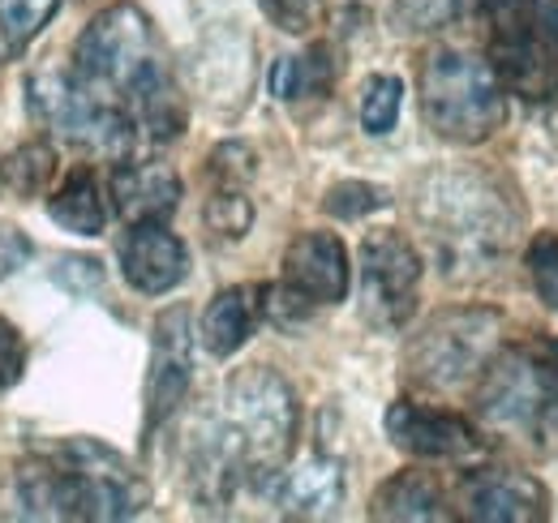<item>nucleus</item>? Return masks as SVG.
<instances>
[{"instance_id": "obj_1", "label": "nucleus", "mask_w": 558, "mask_h": 523, "mask_svg": "<svg viewBox=\"0 0 558 523\" xmlns=\"http://www.w3.org/2000/svg\"><path fill=\"white\" fill-rule=\"evenodd\" d=\"M417 223L451 279H482L511 254L524 223L520 202L489 172H429L417 185Z\"/></svg>"}, {"instance_id": "obj_2", "label": "nucleus", "mask_w": 558, "mask_h": 523, "mask_svg": "<svg viewBox=\"0 0 558 523\" xmlns=\"http://www.w3.org/2000/svg\"><path fill=\"white\" fill-rule=\"evenodd\" d=\"M31 520H134L150 502L138 472L95 438H70L17 481Z\"/></svg>"}, {"instance_id": "obj_3", "label": "nucleus", "mask_w": 558, "mask_h": 523, "mask_svg": "<svg viewBox=\"0 0 558 523\" xmlns=\"http://www.w3.org/2000/svg\"><path fill=\"white\" fill-rule=\"evenodd\" d=\"M223 442L241 459L245 481L267 485L283 472L296 442V394L267 365H250L228 378L219 412H210Z\"/></svg>"}, {"instance_id": "obj_4", "label": "nucleus", "mask_w": 558, "mask_h": 523, "mask_svg": "<svg viewBox=\"0 0 558 523\" xmlns=\"http://www.w3.org/2000/svg\"><path fill=\"white\" fill-rule=\"evenodd\" d=\"M477 421L482 429L524 442L529 451L558 438V369L550 348H498L477 378Z\"/></svg>"}, {"instance_id": "obj_5", "label": "nucleus", "mask_w": 558, "mask_h": 523, "mask_svg": "<svg viewBox=\"0 0 558 523\" xmlns=\"http://www.w3.org/2000/svg\"><path fill=\"white\" fill-rule=\"evenodd\" d=\"M421 117L425 125L460 146L486 142L507 121V90L489 61L460 52V48H438L421 61Z\"/></svg>"}, {"instance_id": "obj_6", "label": "nucleus", "mask_w": 558, "mask_h": 523, "mask_svg": "<svg viewBox=\"0 0 558 523\" xmlns=\"http://www.w3.org/2000/svg\"><path fill=\"white\" fill-rule=\"evenodd\" d=\"M498 339H502L498 309H482V305L442 309L409 343L404 369L425 391H460L482 378L489 356L498 352Z\"/></svg>"}, {"instance_id": "obj_7", "label": "nucleus", "mask_w": 558, "mask_h": 523, "mask_svg": "<svg viewBox=\"0 0 558 523\" xmlns=\"http://www.w3.org/2000/svg\"><path fill=\"white\" fill-rule=\"evenodd\" d=\"M73 73L95 86L108 99H125L142 90L150 77L163 73L159 48H155V31L146 22L138 4H112L104 9L77 39L73 48Z\"/></svg>"}, {"instance_id": "obj_8", "label": "nucleus", "mask_w": 558, "mask_h": 523, "mask_svg": "<svg viewBox=\"0 0 558 523\" xmlns=\"http://www.w3.org/2000/svg\"><path fill=\"white\" fill-rule=\"evenodd\" d=\"M31 104L39 121H48L73 146L117 155L134 137V117L117 108V99L86 86L77 73H44L31 82Z\"/></svg>"}, {"instance_id": "obj_9", "label": "nucleus", "mask_w": 558, "mask_h": 523, "mask_svg": "<svg viewBox=\"0 0 558 523\" xmlns=\"http://www.w3.org/2000/svg\"><path fill=\"white\" fill-rule=\"evenodd\" d=\"M421 254L400 232H369L361 241V309L365 323L400 330L417 309Z\"/></svg>"}, {"instance_id": "obj_10", "label": "nucleus", "mask_w": 558, "mask_h": 523, "mask_svg": "<svg viewBox=\"0 0 558 523\" xmlns=\"http://www.w3.org/2000/svg\"><path fill=\"white\" fill-rule=\"evenodd\" d=\"M194 369V330L190 309L172 305L155 318L150 330V369H146V438L185 403Z\"/></svg>"}, {"instance_id": "obj_11", "label": "nucleus", "mask_w": 558, "mask_h": 523, "mask_svg": "<svg viewBox=\"0 0 558 523\" xmlns=\"http://www.w3.org/2000/svg\"><path fill=\"white\" fill-rule=\"evenodd\" d=\"M460 507L477 523H537L550 515V494L515 467H473L460 481Z\"/></svg>"}, {"instance_id": "obj_12", "label": "nucleus", "mask_w": 558, "mask_h": 523, "mask_svg": "<svg viewBox=\"0 0 558 523\" xmlns=\"http://www.w3.org/2000/svg\"><path fill=\"white\" fill-rule=\"evenodd\" d=\"M387 438L413 459H469L486 447L464 416L425 408L413 399H400L387 408Z\"/></svg>"}, {"instance_id": "obj_13", "label": "nucleus", "mask_w": 558, "mask_h": 523, "mask_svg": "<svg viewBox=\"0 0 558 523\" xmlns=\"http://www.w3.org/2000/svg\"><path fill=\"white\" fill-rule=\"evenodd\" d=\"M283 283L318 305H340L352 288L349 250L336 232H301L283 254Z\"/></svg>"}, {"instance_id": "obj_14", "label": "nucleus", "mask_w": 558, "mask_h": 523, "mask_svg": "<svg viewBox=\"0 0 558 523\" xmlns=\"http://www.w3.org/2000/svg\"><path fill=\"white\" fill-rule=\"evenodd\" d=\"M121 275L142 296H163L190 275V250L163 223H130L121 241Z\"/></svg>"}, {"instance_id": "obj_15", "label": "nucleus", "mask_w": 558, "mask_h": 523, "mask_svg": "<svg viewBox=\"0 0 558 523\" xmlns=\"http://www.w3.org/2000/svg\"><path fill=\"white\" fill-rule=\"evenodd\" d=\"M181 202V177L168 163H117L112 206L130 223H163Z\"/></svg>"}, {"instance_id": "obj_16", "label": "nucleus", "mask_w": 558, "mask_h": 523, "mask_svg": "<svg viewBox=\"0 0 558 523\" xmlns=\"http://www.w3.org/2000/svg\"><path fill=\"white\" fill-rule=\"evenodd\" d=\"M276 502L292 520H331L344 502V472L336 459H305L283 472Z\"/></svg>"}, {"instance_id": "obj_17", "label": "nucleus", "mask_w": 558, "mask_h": 523, "mask_svg": "<svg viewBox=\"0 0 558 523\" xmlns=\"http://www.w3.org/2000/svg\"><path fill=\"white\" fill-rule=\"evenodd\" d=\"M263 296L267 288L258 283H236V288H223L215 292L203 314V327H198V339L210 356H232L263 318Z\"/></svg>"}, {"instance_id": "obj_18", "label": "nucleus", "mask_w": 558, "mask_h": 523, "mask_svg": "<svg viewBox=\"0 0 558 523\" xmlns=\"http://www.w3.org/2000/svg\"><path fill=\"white\" fill-rule=\"evenodd\" d=\"M369 515H374V520H451L438 481H434L429 472H421V467L396 472V476L374 494Z\"/></svg>"}, {"instance_id": "obj_19", "label": "nucleus", "mask_w": 558, "mask_h": 523, "mask_svg": "<svg viewBox=\"0 0 558 523\" xmlns=\"http://www.w3.org/2000/svg\"><path fill=\"white\" fill-rule=\"evenodd\" d=\"M48 215L73 236H99L104 223H108V206H104L95 172L90 168H73L65 177V185L48 197Z\"/></svg>"}, {"instance_id": "obj_20", "label": "nucleus", "mask_w": 558, "mask_h": 523, "mask_svg": "<svg viewBox=\"0 0 558 523\" xmlns=\"http://www.w3.org/2000/svg\"><path fill=\"white\" fill-rule=\"evenodd\" d=\"M336 82V61L327 48H310L301 57H283L271 69V90H276L283 104H296V99H323Z\"/></svg>"}, {"instance_id": "obj_21", "label": "nucleus", "mask_w": 558, "mask_h": 523, "mask_svg": "<svg viewBox=\"0 0 558 523\" xmlns=\"http://www.w3.org/2000/svg\"><path fill=\"white\" fill-rule=\"evenodd\" d=\"M57 172V150L48 142H22L17 150H9V159L0 163V181L4 190H13L17 197H39L48 190Z\"/></svg>"}, {"instance_id": "obj_22", "label": "nucleus", "mask_w": 558, "mask_h": 523, "mask_svg": "<svg viewBox=\"0 0 558 523\" xmlns=\"http://www.w3.org/2000/svg\"><path fill=\"white\" fill-rule=\"evenodd\" d=\"M400 104H404V82L391 77V73H374L361 86V125H365V133L383 137V133L396 130Z\"/></svg>"}, {"instance_id": "obj_23", "label": "nucleus", "mask_w": 558, "mask_h": 523, "mask_svg": "<svg viewBox=\"0 0 558 523\" xmlns=\"http://www.w3.org/2000/svg\"><path fill=\"white\" fill-rule=\"evenodd\" d=\"M61 0H0V35L9 52H26L31 39L52 22Z\"/></svg>"}, {"instance_id": "obj_24", "label": "nucleus", "mask_w": 558, "mask_h": 523, "mask_svg": "<svg viewBox=\"0 0 558 523\" xmlns=\"http://www.w3.org/2000/svg\"><path fill=\"white\" fill-rule=\"evenodd\" d=\"M254 223V206L241 190H219L207 202V228L223 241H241Z\"/></svg>"}, {"instance_id": "obj_25", "label": "nucleus", "mask_w": 558, "mask_h": 523, "mask_svg": "<svg viewBox=\"0 0 558 523\" xmlns=\"http://www.w3.org/2000/svg\"><path fill=\"white\" fill-rule=\"evenodd\" d=\"M387 202H391L387 190H378L369 181H340V185H331L327 197H323L327 215H336V219H365L369 210H383Z\"/></svg>"}, {"instance_id": "obj_26", "label": "nucleus", "mask_w": 558, "mask_h": 523, "mask_svg": "<svg viewBox=\"0 0 558 523\" xmlns=\"http://www.w3.org/2000/svg\"><path fill=\"white\" fill-rule=\"evenodd\" d=\"M258 9L288 35H310L327 17V0H258Z\"/></svg>"}, {"instance_id": "obj_27", "label": "nucleus", "mask_w": 558, "mask_h": 523, "mask_svg": "<svg viewBox=\"0 0 558 523\" xmlns=\"http://www.w3.org/2000/svg\"><path fill=\"white\" fill-rule=\"evenodd\" d=\"M529 275H533V288L537 296L558 309V236L555 232H537L533 245H529Z\"/></svg>"}, {"instance_id": "obj_28", "label": "nucleus", "mask_w": 558, "mask_h": 523, "mask_svg": "<svg viewBox=\"0 0 558 523\" xmlns=\"http://www.w3.org/2000/svg\"><path fill=\"white\" fill-rule=\"evenodd\" d=\"M210 177L223 185V190H241L250 177H254V150L241 146V142H228L210 155Z\"/></svg>"}, {"instance_id": "obj_29", "label": "nucleus", "mask_w": 558, "mask_h": 523, "mask_svg": "<svg viewBox=\"0 0 558 523\" xmlns=\"http://www.w3.org/2000/svg\"><path fill=\"white\" fill-rule=\"evenodd\" d=\"M52 279H57L65 292L82 296V292H95V288L104 283V270H99L95 258H61L52 266Z\"/></svg>"}, {"instance_id": "obj_30", "label": "nucleus", "mask_w": 558, "mask_h": 523, "mask_svg": "<svg viewBox=\"0 0 558 523\" xmlns=\"http://www.w3.org/2000/svg\"><path fill=\"white\" fill-rule=\"evenodd\" d=\"M22 369H26V343H22V330L0 318V394L22 378Z\"/></svg>"}, {"instance_id": "obj_31", "label": "nucleus", "mask_w": 558, "mask_h": 523, "mask_svg": "<svg viewBox=\"0 0 558 523\" xmlns=\"http://www.w3.org/2000/svg\"><path fill=\"white\" fill-rule=\"evenodd\" d=\"M464 9V0H400V13L409 17V31H429L451 22Z\"/></svg>"}, {"instance_id": "obj_32", "label": "nucleus", "mask_w": 558, "mask_h": 523, "mask_svg": "<svg viewBox=\"0 0 558 523\" xmlns=\"http://www.w3.org/2000/svg\"><path fill=\"white\" fill-rule=\"evenodd\" d=\"M26 262H31V236L17 223H4L0 219V283L9 275H17Z\"/></svg>"}, {"instance_id": "obj_33", "label": "nucleus", "mask_w": 558, "mask_h": 523, "mask_svg": "<svg viewBox=\"0 0 558 523\" xmlns=\"http://www.w3.org/2000/svg\"><path fill=\"white\" fill-rule=\"evenodd\" d=\"M537 22H542L546 39L558 48V0H537Z\"/></svg>"}, {"instance_id": "obj_34", "label": "nucleus", "mask_w": 558, "mask_h": 523, "mask_svg": "<svg viewBox=\"0 0 558 523\" xmlns=\"http://www.w3.org/2000/svg\"><path fill=\"white\" fill-rule=\"evenodd\" d=\"M546 348H550V356H555V369H558V339H555V343H546Z\"/></svg>"}]
</instances>
